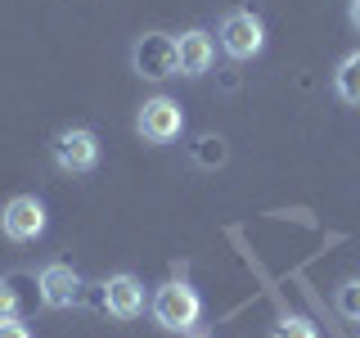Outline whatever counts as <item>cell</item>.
<instances>
[{"label":"cell","mask_w":360,"mask_h":338,"mask_svg":"<svg viewBox=\"0 0 360 338\" xmlns=\"http://www.w3.org/2000/svg\"><path fill=\"white\" fill-rule=\"evenodd\" d=\"M149 311H153V320L162 325V330L189 334L198 325V315H202V298H198V289L185 284V280H167V284L153 293Z\"/></svg>","instance_id":"1"},{"label":"cell","mask_w":360,"mask_h":338,"mask_svg":"<svg viewBox=\"0 0 360 338\" xmlns=\"http://www.w3.org/2000/svg\"><path fill=\"white\" fill-rule=\"evenodd\" d=\"M131 68L144 82H167V77H176L180 73L176 37H167V32H144V37L131 45Z\"/></svg>","instance_id":"2"},{"label":"cell","mask_w":360,"mask_h":338,"mask_svg":"<svg viewBox=\"0 0 360 338\" xmlns=\"http://www.w3.org/2000/svg\"><path fill=\"white\" fill-rule=\"evenodd\" d=\"M221 50L230 59H257L266 50V23L252 14V9H234V14L221 18Z\"/></svg>","instance_id":"3"},{"label":"cell","mask_w":360,"mask_h":338,"mask_svg":"<svg viewBox=\"0 0 360 338\" xmlns=\"http://www.w3.org/2000/svg\"><path fill=\"white\" fill-rule=\"evenodd\" d=\"M50 154H54V163H59L63 172L86 176V172H95V167H99V135L90 131V127H68V131L54 135Z\"/></svg>","instance_id":"4"},{"label":"cell","mask_w":360,"mask_h":338,"mask_svg":"<svg viewBox=\"0 0 360 338\" xmlns=\"http://www.w3.org/2000/svg\"><path fill=\"white\" fill-rule=\"evenodd\" d=\"M135 131L144 135L149 144H172L180 131H185V113H180L176 99L167 95H153L140 104V118H135Z\"/></svg>","instance_id":"5"},{"label":"cell","mask_w":360,"mask_h":338,"mask_svg":"<svg viewBox=\"0 0 360 338\" xmlns=\"http://www.w3.org/2000/svg\"><path fill=\"white\" fill-rule=\"evenodd\" d=\"M0 230L14 244H32L45 234V203L37 194H14L0 208Z\"/></svg>","instance_id":"6"},{"label":"cell","mask_w":360,"mask_h":338,"mask_svg":"<svg viewBox=\"0 0 360 338\" xmlns=\"http://www.w3.org/2000/svg\"><path fill=\"white\" fill-rule=\"evenodd\" d=\"M104 293H99V307H104L108 315H117V320H135V315L144 311V284L135 275H108L104 284H99Z\"/></svg>","instance_id":"7"},{"label":"cell","mask_w":360,"mask_h":338,"mask_svg":"<svg viewBox=\"0 0 360 338\" xmlns=\"http://www.w3.org/2000/svg\"><path fill=\"white\" fill-rule=\"evenodd\" d=\"M37 293H41V302L50 311H63V307H72V302L82 298V275H77L68 262H50L41 270V280H37Z\"/></svg>","instance_id":"8"},{"label":"cell","mask_w":360,"mask_h":338,"mask_svg":"<svg viewBox=\"0 0 360 338\" xmlns=\"http://www.w3.org/2000/svg\"><path fill=\"white\" fill-rule=\"evenodd\" d=\"M176 54H180V77H202L212 68V59H217V45H212V37L202 27H194L176 41Z\"/></svg>","instance_id":"9"},{"label":"cell","mask_w":360,"mask_h":338,"mask_svg":"<svg viewBox=\"0 0 360 338\" xmlns=\"http://www.w3.org/2000/svg\"><path fill=\"white\" fill-rule=\"evenodd\" d=\"M333 90H338V99H347V104H360V50H356V54H347V59L338 63V73H333Z\"/></svg>","instance_id":"10"},{"label":"cell","mask_w":360,"mask_h":338,"mask_svg":"<svg viewBox=\"0 0 360 338\" xmlns=\"http://www.w3.org/2000/svg\"><path fill=\"white\" fill-rule=\"evenodd\" d=\"M333 307H338V315H342V320L360 325V280H347V284H338Z\"/></svg>","instance_id":"11"},{"label":"cell","mask_w":360,"mask_h":338,"mask_svg":"<svg viewBox=\"0 0 360 338\" xmlns=\"http://www.w3.org/2000/svg\"><path fill=\"white\" fill-rule=\"evenodd\" d=\"M270 338H320V334H315L311 320H302V315H288V320L275 325V334H270Z\"/></svg>","instance_id":"12"},{"label":"cell","mask_w":360,"mask_h":338,"mask_svg":"<svg viewBox=\"0 0 360 338\" xmlns=\"http://www.w3.org/2000/svg\"><path fill=\"white\" fill-rule=\"evenodd\" d=\"M198 163L202 167H212V163H225V140H221V135H202V140H198Z\"/></svg>","instance_id":"13"},{"label":"cell","mask_w":360,"mask_h":338,"mask_svg":"<svg viewBox=\"0 0 360 338\" xmlns=\"http://www.w3.org/2000/svg\"><path fill=\"white\" fill-rule=\"evenodd\" d=\"M18 311H22V298H18L14 280H0V320H14Z\"/></svg>","instance_id":"14"},{"label":"cell","mask_w":360,"mask_h":338,"mask_svg":"<svg viewBox=\"0 0 360 338\" xmlns=\"http://www.w3.org/2000/svg\"><path fill=\"white\" fill-rule=\"evenodd\" d=\"M0 338H32V330L14 315V320H0Z\"/></svg>","instance_id":"15"},{"label":"cell","mask_w":360,"mask_h":338,"mask_svg":"<svg viewBox=\"0 0 360 338\" xmlns=\"http://www.w3.org/2000/svg\"><path fill=\"white\" fill-rule=\"evenodd\" d=\"M347 14H352V27L360 32V0H352V9H347Z\"/></svg>","instance_id":"16"},{"label":"cell","mask_w":360,"mask_h":338,"mask_svg":"<svg viewBox=\"0 0 360 338\" xmlns=\"http://www.w3.org/2000/svg\"><path fill=\"white\" fill-rule=\"evenodd\" d=\"M194 338H207V334H194Z\"/></svg>","instance_id":"17"}]
</instances>
